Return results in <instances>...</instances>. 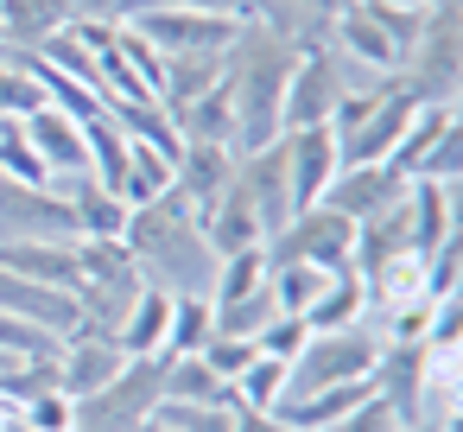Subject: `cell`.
<instances>
[{
  "label": "cell",
  "mask_w": 463,
  "mask_h": 432,
  "mask_svg": "<svg viewBox=\"0 0 463 432\" xmlns=\"http://www.w3.org/2000/svg\"><path fill=\"white\" fill-rule=\"evenodd\" d=\"M134 267L146 286L172 293V299H210L216 286V248L203 242V223L197 210L178 197V191H159L146 204L128 210V229H121Z\"/></svg>",
  "instance_id": "cell-1"
},
{
  "label": "cell",
  "mask_w": 463,
  "mask_h": 432,
  "mask_svg": "<svg viewBox=\"0 0 463 432\" xmlns=\"http://www.w3.org/2000/svg\"><path fill=\"white\" fill-rule=\"evenodd\" d=\"M292 58H298V45H286L260 20H248L235 33V45L222 52V90H229V115H235V153H254V147L279 140V96H286Z\"/></svg>",
  "instance_id": "cell-2"
},
{
  "label": "cell",
  "mask_w": 463,
  "mask_h": 432,
  "mask_svg": "<svg viewBox=\"0 0 463 432\" xmlns=\"http://www.w3.org/2000/svg\"><path fill=\"white\" fill-rule=\"evenodd\" d=\"M165 369H172V356H128L96 394L71 400L77 432H134V426H146L165 400Z\"/></svg>",
  "instance_id": "cell-3"
},
{
  "label": "cell",
  "mask_w": 463,
  "mask_h": 432,
  "mask_svg": "<svg viewBox=\"0 0 463 432\" xmlns=\"http://www.w3.org/2000/svg\"><path fill=\"white\" fill-rule=\"evenodd\" d=\"M260 254H267V267H317V274H336L355 254V223L336 216V210H324V204H305V210H292L260 242Z\"/></svg>",
  "instance_id": "cell-4"
},
{
  "label": "cell",
  "mask_w": 463,
  "mask_h": 432,
  "mask_svg": "<svg viewBox=\"0 0 463 432\" xmlns=\"http://www.w3.org/2000/svg\"><path fill=\"white\" fill-rule=\"evenodd\" d=\"M381 337L368 324H343V331H311L305 350L286 362V394H311V388H349L368 381Z\"/></svg>",
  "instance_id": "cell-5"
},
{
  "label": "cell",
  "mask_w": 463,
  "mask_h": 432,
  "mask_svg": "<svg viewBox=\"0 0 463 432\" xmlns=\"http://www.w3.org/2000/svg\"><path fill=\"white\" fill-rule=\"evenodd\" d=\"M457 33H463V20L457 14H425V26H419V39H412V52H406V64L393 71L419 102H457V64H463V52H457Z\"/></svg>",
  "instance_id": "cell-6"
},
{
  "label": "cell",
  "mask_w": 463,
  "mask_h": 432,
  "mask_svg": "<svg viewBox=\"0 0 463 432\" xmlns=\"http://www.w3.org/2000/svg\"><path fill=\"white\" fill-rule=\"evenodd\" d=\"M343 96V71H336V52L330 39L324 45H305L292 58V77H286V96H279V134H298V128H324L330 109Z\"/></svg>",
  "instance_id": "cell-7"
},
{
  "label": "cell",
  "mask_w": 463,
  "mask_h": 432,
  "mask_svg": "<svg viewBox=\"0 0 463 432\" xmlns=\"http://www.w3.org/2000/svg\"><path fill=\"white\" fill-rule=\"evenodd\" d=\"M0 242H77L64 191L58 185L0 178Z\"/></svg>",
  "instance_id": "cell-8"
},
{
  "label": "cell",
  "mask_w": 463,
  "mask_h": 432,
  "mask_svg": "<svg viewBox=\"0 0 463 432\" xmlns=\"http://www.w3.org/2000/svg\"><path fill=\"white\" fill-rule=\"evenodd\" d=\"M159 58H191V52H229L235 45V20H216V14H191V7H140L134 20H128Z\"/></svg>",
  "instance_id": "cell-9"
},
{
  "label": "cell",
  "mask_w": 463,
  "mask_h": 432,
  "mask_svg": "<svg viewBox=\"0 0 463 432\" xmlns=\"http://www.w3.org/2000/svg\"><path fill=\"white\" fill-rule=\"evenodd\" d=\"M425 381H431V350H425V343H381V350H374L368 394H374L400 426H419V419H425Z\"/></svg>",
  "instance_id": "cell-10"
},
{
  "label": "cell",
  "mask_w": 463,
  "mask_h": 432,
  "mask_svg": "<svg viewBox=\"0 0 463 432\" xmlns=\"http://www.w3.org/2000/svg\"><path fill=\"white\" fill-rule=\"evenodd\" d=\"M26 140H33V153H39V166L52 172V185H64V178H77V172H90V147H83V121H77V115H64L58 102H39V109L26 115Z\"/></svg>",
  "instance_id": "cell-11"
},
{
  "label": "cell",
  "mask_w": 463,
  "mask_h": 432,
  "mask_svg": "<svg viewBox=\"0 0 463 432\" xmlns=\"http://www.w3.org/2000/svg\"><path fill=\"white\" fill-rule=\"evenodd\" d=\"M406 191V178L393 172V166H336V178L324 185V210H336V216H349V223H368V216H381L393 197Z\"/></svg>",
  "instance_id": "cell-12"
},
{
  "label": "cell",
  "mask_w": 463,
  "mask_h": 432,
  "mask_svg": "<svg viewBox=\"0 0 463 432\" xmlns=\"http://www.w3.org/2000/svg\"><path fill=\"white\" fill-rule=\"evenodd\" d=\"M121 362H128V356H121L115 337H102V331H71V337L58 343V388H64L71 400H83V394H96Z\"/></svg>",
  "instance_id": "cell-13"
},
{
  "label": "cell",
  "mask_w": 463,
  "mask_h": 432,
  "mask_svg": "<svg viewBox=\"0 0 463 432\" xmlns=\"http://www.w3.org/2000/svg\"><path fill=\"white\" fill-rule=\"evenodd\" d=\"M286 140V178H292V204H317L324 185L336 178V134L330 128H298V134H279Z\"/></svg>",
  "instance_id": "cell-14"
},
{
  "label": "cell",
  "mask_w": 463,
  "mask_h": 432,
  "mask_svg": "<svg viewBox=\"0 0 463 432\" xmlns=\"http://www.w3.org/2000/svg\"><path fill=\"white\" fill-rule=\"evenodd\" d=\"M229 178H235V147L184 140V147H178V159H172V191H178L191 210H203L210 197H222V191H229Z\"/></svg>",
  "instance_id": "cell-15"
},
{
  "label": "cell",
  "mask_w": 463,
  "mask_h": 432,
  "mask_svg": "<svg viewBox=\"0 0 463 432\" xmlns=\"http://www.w3.org/2000/svg\"><path fill=\"white\" fill-rule=\"evenodd\" d=\"M71 20V0H0V52H39Z\"/></svg>",
  "instance_id": "cell-16"
},
{
  "label": "cell",
  "mask_w": 463,
  "mask_h": 432,
  "mask_svg": "<svg viewBox=\"0 0 463 432\" xmlns=\"http://www.w3.org/2000/svg\"><path fill=\"white\" fill-rule=\"evenodd\" d=\"M0 267L33 280V286L71 293L77 286V242H0Z\"/></svg>",
  "instance_id": "cell-17"
},
{
  "label": "cell",
  "mask_w": 463,
  "mask_h": 432,
  "mask_svg": "<svg viewBox=\"0 0 463 432\" xmlns=\"http://www.w3.org/2000/svg\"><path fill=\"white\" fill-rule=\"evenodd\" d=\"M197 223H203V242L216 248V261L222 254H241V248H260L267 235H260V216L248 210V197L229 185L222 197H210L203 210H197Z\"/></svg>",
  "instance_id": "cell-18"
},
{
  "label": "cell",
  "mask_w": 463,
  "mask_h": 432,
  "mask_svg": "<svg viewBox=\"0 0 463 432\" xmlns=\"http://www.w3.org/2000/svg\"><path fill=\"white\" fill-rule=\"evenodd\" d=\"M0 312H14V318H33V324H45L52 337H71V331H77V305H71V293L33 286V280L7 274V267H0Z\"/></svg>",
  "instance_id": "cell-19"
},
{
  "label": "cell",
  "mask_w": 463,
  "mask_h": 432,
  "mask_svg": "<svg viewBox=\"0 0 463 432\" xmlns=\"http://www.w3.org/2000/svg\"><path fill=\"white\" fill-rule=\"evenodd\" d=\"M58 191H64V204H71V223H77V235H121V229H128V204H121L109 185H96L90 172L64 178Z\"/></svg>",
  "instance_id": "cell-20"
},
{
  "label": "cell",
  "mask_w": 463,
  "mask_h": 432,
  "mask_svg": "<svg viewBox=\"0 0 463 432\" xmlns=\"http://www.w3.org/2000/svg\"><path fill=\"white\" fill-rule=\"evenodd\" d=\"M362 318H368L362 274H355V267H336V274H324L317 299L305 305V331H343V324H362Z\"/></svg>",
  "instance_id": "cell-21"
},
{
  "label": "cell",
  "mask_w": 463,
  "mask_h": 432,
  "mask_svg": "<svg viewBox=\"0 0 463 432\" xmlns=\"http://www.w3.org/2000/svg\"><path fill=\"white\" fill-rule=\"evenodd\" d=\"M165 324H172V293L140 286L134 312H128V318H121V331H115L121 356H165Z\"/></svg>",
  "instance_id": "cell-22"
},
{
  "label": "cell",
  "mask_w": 463,
  "mask_h": 432,
  "mask_svg": "<svg viewBox=\"0 0 463 432\" xmlns=\"http://www.w3.org/2000/svg\"><path fill=\"white\" fill-rule=\"evenodd\" d=\"M172 115V128H178V140H210V147H235V115H229V90L216 83V90H203V96H191L184 109H165Z\"/></svg>",
  "instance_id": "cell-23"
},
{
  "label": "cell",
  "mask_w": 463,
  "mask_h": 432,
  "mask_svg": "<svg viewBox=\"0 0 463 432\" xmlns=\"http://www.w3.org/2000/svg\"><path fill=\"white\" fill-rule=\"evenodd\" d=\"M109 121L128 134V140H146V147H159V153H172L178 159V128H172V115H165V102H153V96H128V102H109Z\"/></svg>",
  "instance_id": "cell-24"
},
{
  "label": "cell",
  "mask_w": 463,
  "mask_h": 432,
  "mask_svg": "<svg viewBox=\"0 0 463 432\" xmlns=\"http://www.w3.org/2000/svg\"><path fill=\"white\" fill-rule=\"evenodd\" d=\"M159 191H172V153H159V147H146V140H128V166H121L115 197L134 210V204H146V197H159Z\"/></svg>",
  "instance_id": "cell-25"
},
{
  "label": "cell",
  "mask_w": 463,
  "mask_h": 432,
  "mask_svg": "<svg viewBox=\"0 0 463 432\" xmlns=\"http://www.w3.org/2000/svg\"><path fill=\"white\" fill-rule=\"evenodd\" d=\"M222 83V52H191V58H165V77H159V102L165 109H184L191 96L216 90Z\"/></svg>",
  "instance_id": "cell-26"
},
{
  "label": "cell",
  "mask_w": 463,
  "mask_h": 432,
  "mask_svg": "<svg viewBox=\"0 0 463 432\" xmlns=\"http://www.w3.org/2000/svg\"><path fill=\"white\" fill-rule=\"evenodd\" d=\"M165 400H197V407H235V388L203 362V356H172L165 369Z\"/></svg>",
  "instance_id": "cell-27"
},
{
  "label": "cell",
  "mask_w": 463,
  "mask_h": 432,
  "mask_svg": "<svg viewBox=\"0 0 463 432\" xmlns=\"http://www.w3.org/2000/svg\"><path fill=\"white\" fill-rule=\"evenodd\" d=\"M210 337H216V305H210V299H172L165 356H197Z\"/></svg>",
  "instance_id": "cell-28"
},
{
  "label": "cell",
  "mask_w": 463,
  "mask_h": 432,
  "mask_svg": "<svg viewBox=\"0 0 463 432\" xmlns=\"http://www.w3.org/2000/svg\"><path fill=\"white\" fill-rule=\"evenodd\" d=\"M273 318H279L273 286H254V293H241V299H229V305H216V331H222V337H260Z\"/></svg>",
  "instance_id": "cell-29"
},
{
  "label": "cell",
  "mask_w": 463,
  "mask_h": 432,
  "mask_svg": "<svg viewBox=\"0 0 463 432\" xmlns=\"http://www.w3.org/2000/svg\"><path fill=\"white\" fill-rule=\"evenodd\" d=\"M235 407H260V413H273L279 400H286V362H273V356H254L235 381Z\"/></svg>",
  "instance_id": "cell-30"
},
{
  "label": "cell",
  "mask_w": 463,
  "mask_h": 432,
  "mask_svg": "<svg viewBox=\"0 0 463 432\" xmlns=\"http://www.w3.org/2000/svg\"><path fill=\"white\" fill-rule=\"evenodd\" d=\"M45 102V83L33 77V64L20 52H0V121L7 115H33Z\"/></svg>",
  "instance_id": "cell-31"
},
{
  "label": "cell",
  "mask_w": 463,
  "mask_h": 432,
  "mask_svg": "<svg viewBox=\"0 0 463 432\" xmlns=\"http://www.w3.org/2000/svg\"><path fill=\"white\" fill-rule=\"evenodd\" d=\"M457 172H463V134L457 128H444L419 159H412V172H406V185L412 178H431V185H457Z\"/></svg>",
  "instance_id": "cell-32"
},
{
  "label": "cell",
  "mask_w": 463,
  "mask_h": 432,
  "mask_svg": "<svg viewBox=\"0 0 463 432\" xmlns=\"http://www.w3.org/2000/svg\"><path fill=\"white\" fill-rule=\"evenodd\" d=\"M267 286H273V305H279V318H305V305L317 299L324 274H317V267H273V274H267Z\"/></svg>",
  "instance_id": "cell-33"
},
{
  "label": "cell",
  "mask_w": 463,
  "mask_h": 432,
  "mask_svg": "<svg viewBox=\"0 0 463 432\" xmlns=\"http://www.w3.org/2000/svg\"><path fill=\"white\" fill-rule=\"evenodd\" d=\"M64 337H52L45 324H33V318H14V312H0V356H14V362H26V356H52Z\"/></svg>",
  "instance_id": "cell-34"
},
{
  "label": "cell",
  "mask_w": 463,
  "mask_h": 432,
  "mask_svg": "<svg viewBox=\"0 0 463 432\" xmlns=\"http://www.w3.org/2000/svg\"><path fill=\"white\" fill-rule=\"evenodd\" d=\"M159 426H172V432H229V419H235V407H197V400H159V413H153Z\"/></svg>",
  "instance_id": "cell-35"
},
{
  "label": "cell",
  "mask_w": 463,
  "mask_h": 432,
  "mask_svg": "<svg viewBox=\"0 0 463 432\" xmlns=\"http://www.w3.org/2000/svg\"><path fill=\"white\" fill-rule=\"evenodd\" d=\"M197 356H203V362H210V369H216L222 381H235V375H241V369H248V362L260 356V343H254V337H222V331H216V337H210V343H203Z\"/></svg>",
  "instance_id": "cell-36"
},
{
  "label": "cell",
  "mask_w": 463,
  "mask_h": 432,
  "mask_svg": "<svg viewBox=\"0 0 463 432\" xmlns=\"http://www.w3.org/2000/svg\"><path fill=\"white\" fill-rule=\"evenodd\" d=\"M20 419L33 426V432H77V407H71V394H39V400H26L20 407Z\"/></svg>",
  "instance_id": "cell-37"
},
{
  "label": "cell",
  "mask_w": 463,
  "mask_h": 432,
  "mask_svg": "<svg viewBox=\"0 0 463 432\" xmlns=\"http://www.w3.org/2000/svg\"><path fill=\"white\" fill-rule=\"evenodd\" d=\"M305 337H311V331H305V318H273V324H267L254 343H260V356H273V362H292V356L305 350Z\"/></svg>",
  "instance_id": "cell-38"
},
{
  "label": "cell",
  "mask_w": 463,
  "mask_h": 432,
  "mask_svg": "<svg viewBox=\"0 0 463 432\" xmlns=\"http://www.w3.org/2000/svg\"><path fill=\"white\" fill-rule=\"evenodd\" d=\"M324 432H400V419H393V413H387V407L368 394L362 407H349V413H343V419H330Z\"/></svg>",
  "instance_id": "cell-39"
},
{
  "label": "cell",
  "mask_w": 463,
  "mask_h": 432,
  "mask_svg": "<svg viewBox=\"0 0 463 432\" xmlns=\"http://www.w3.org/2000/svg\"><path fill=\"white\" fill-rule=\"evenodd\" d=\"M229 432H286V426H279V413H260V407H235Z\"/></svg>",
  "instance_id": "cell-40"
},
{
  "label": "cell",
  "mask_w": 463,
  "mask_h": 432,
  "mask_svg": "<svg viewBox=\"0 0 463 432\" xmlns=\"http://www.w3.org/2000/svg\"><path fill=\"white\" fill-rule=\"evenodd\" d=\"M393 7H425V0H393Z\"/></svg>",
  "instance_id": "cell-41"
},
{
  "label": "cell",
  "mask_w": 463,
  "mask_h": 432,
  "mask_svg": "<svg viewBox=\"0 0 463 432\" xmlns=\"http://www.w3.org/2000/svg\"><path fill=\"white\" fill-rule=\"evenodd\" d=\"M7 362H14V356H0V369H7Z\"/></svg>",
  "instance_id": "cell-42"
}]
</instances>
